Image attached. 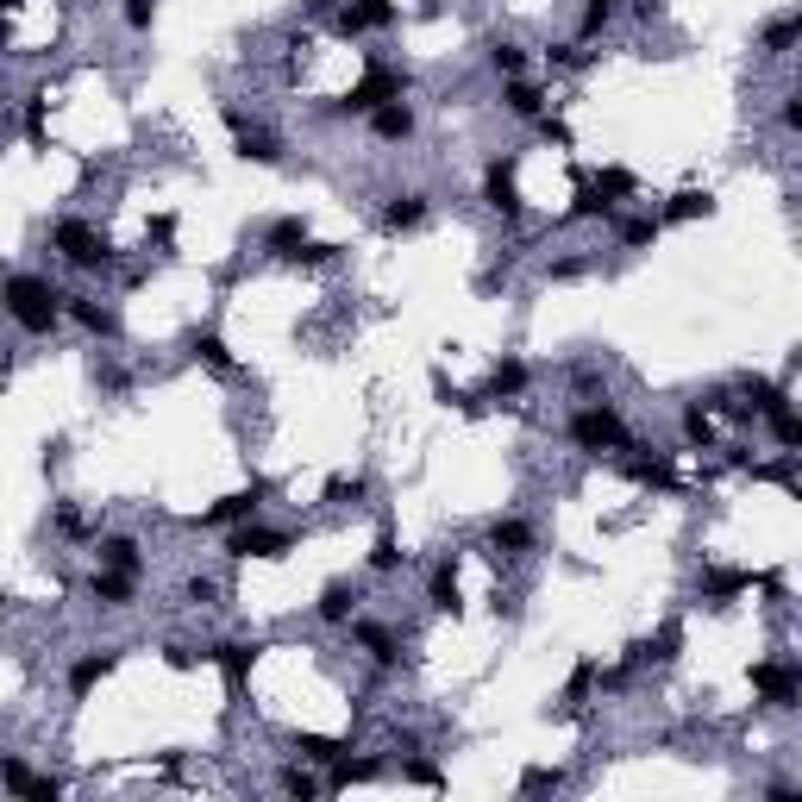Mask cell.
<instances>
[{
    "mask_svg": "<svg viewBox=\"0 0 802 802\" xmlns=\"http://www.w3.org/2000/svg\"><path fill=\"white\" fill-rule=\"evenodd\" d=\"M0 307L13 314L20 332L50 339L57 320H63V289H57L50 276H38V270H20V276H7V282H0Z\"/></svg>",
    "mask_w": 802,
    "mask_h": 802,
    "instance_id": "obj_1",
    "label": "cell"
},
{
    "mask_svg": "<svg viewBox=\"0 0 802 802\" xmlns=\"http://www.w3.org/2000/svg\"><path fill=\"white\" fill-rule=\"evenodd\" d=\"M564 433H571L576 451H621V446H633V433H627V421H621V408H615V401H583L571 421H564Z\"/></svg>",
    "mask_w": 802,
    "mask_h": 802,
    "instance_id": "obj_2",
    "label": "cell"
},
{
    "mask_svg": "<svg viewBox=\"0 0 802 802\" xmlns=\"http://www.w3.org/2000/svg\"><path fill=\"white\" fill-rule=\"evenodd\" d=\"M401 95H408V70H396V63L370 57V63H364V75L345 88V100H339L332 113H339V120H357V113H376L382 100H401Z\"/></svg>",
    "mask_w": 802,
    "mask_h": 802,
    "instance_id": "obj_3",
    "label": "cell"
},
{
    "mask_svg": "<svg viewBox=\"0 0 802 802\" xmlns=\"http://www.w3.org/2000/svg\"><path fill=\"white\" fill-rule=\"evenodd\" d=\"M50 245L63 251V264H70V270H88V276L113 264V239H107L100 226L75 220V214H63V220L50 226Z\"/></svg>",
    "mask_w": 802,
    "mask_h": 802,
    "instance_id": "obj_4",
    "label": "cell"
},
{
    "mask_svg": "<svg viewBox=\"0 0 802 802\" xmlns=\"http://www.w3.org/2000/svg\"><path fill=\"white\" fill-rule=\"evenodd\" d=\"M289 533L282 526H264L257 514L251 521H239V526H226V558H239V564H251V558H289Z\"/></svg>",
    "mask_w": 802,
    "mask_h": 802,
    "instance_id": "obj_5",
    "label": "cell"
},
{
    "mask_svg": "<svg viewBox=\"0 0 802 802\" xmlns=\"http://www.w3.org/2000/svg\"><path fill=\"white\" fill-rule=\"evenodd\" d=\"M220 120H226V132H232V145H239V157H245V163H282V145H276V132H264V125L251 120L245 107H239V100H226Z\"/></svg>",
    "mask_w": 802,
    "mask_h": 802,
    "instance_id": "obj_6",
    "label": "cell"
},
{
    "mask_svg": "<svg viewBox=\"0 0 802 802\" xmlns=\"http://www.w3.org/2000/svg\"><path fill=\"white\" fill-rule=\"evenodd\" d=\"M752 690L771 702V708H797L802 702V671L790 665V658H758V665H752Z\"/></svg>",
    "mask_w": 802,
    "mask_h": 802,
    "instance_id": "obj_7",
    "label": "cell"
},
{
    "mask_svg": "<svg viewBox=\"0 0 802 802\" xmlns=\"http://www.w3.org/2000/svg\"><path fill=\"white\" fill-rule=\"evenodd\" d=\"M483 207L501 214V220H521L526 214L521 182H514V163H508V157H489V170H483Z\"/></svg>",
    "mask_w": 802,
    "mask_h": 802,
    "instance_id": "obj_8",
    "label": "cell"
},
{
    "mask_svg": "<svg viewBox=\"0 0 802 802\" xmlns=\"http://www.w3.org/2000/svg\"><path fill=\"white\" fill-rule=\"evenodd\" d=\"M0 790L32 797V802H63V783H57V777H38L20 752H0Z\"/></svg>",
    "mask_w": 802,
    "mask_h": 802,
    "instance_id": "obj_9",
    "label": "cell"
},
{
    "mask_svg": "<svg viewBox=\"0 0 802 802\" xmlns=\"http://www.w3.org/2000/svg\"><path fill=\"white\" fill-rule=\"evenodd\" d=\"M264 496H270V483H264V476H251L245 489H232V496H220L214 508H200V526H239V521H251V514L264 508Z\"/></svg>",
    "mask_w": 802,
    "mask_h": 802,
    "instance_id": "obj_10",
    "label": "cell"
},
{
    "mask_svg": "<svg viewBox=\"0 0 802 802\" xmlns=\"http://www.w3.org/2000/svg\"><path fill=\"white\" fill-rule=\"evenodd\" d=\"M401 20L396 0H339V38H357V32H389Z\"/></svg>",
    "mask_w": 802,
    "mask_h": 802,
    "instance_id": "obj_11",
    "label": "cell"
},
{
    "mask_svg": "<svg viewBox=\"0 0 802 802\" xmlns=\"http://www.w3.org/2000/svg\"><path fill=\"white\" fill-rule=\"evenodd\" d=\"M207 658H214V665L226 671V690L239 696V690L251 683V671H257V658H264V640H220V646L207 652Z\"/></svg>",
    "mask_w": 802,
    "mask_h": 802,
    "instance_id": "obj_12",
    "label": "cell"
},
{
    "mask_svg": "<svg viewBox=\"0 0 802 802\" xmlns=\"http://www.w3.org/2000/svg\"><path fill=\"white\" fill-rule=\"evenodd\" d=\"M345 627H351V640L370 652L376 671H396V665H401V640H396V627H382V621H357V615H351Z\"/></svg>",
    "mask_w": 802,
    "mask_h": 802,
    "instance_id": "obj_13",
    "label": "cell"
},
{
    "mask_svg": "<svg viewBox=\"0 0 802 802\" xmlns=\"http://www.w3.org/2000/svg\"><path fill=\"white\" fill-rule=\"evenodd\" d=\"M63 314H70L88 339H120V314H113L100 295H63Z\"/></svg>",
    "mask_w": 802,
    "mask_h": 802,
    "instance_id": "obj_14",
    "label": "cell"
},
{
    "mask_svg": "<svg viewBox=\"0 0 802 802\" xmlns=\"http://www.w3.org/2000/svg\"><path fill=\"white\" fill-rule=\"evenodd\" d=\"M364 120H370L376 145H408V138L421 132V120H414V107H408V100H382V107L364 113Z\"/></svg>",
    "mask_w": 802,
    "mask_h": 802,
    "instance_id": "obj_15",
    "label": "cell"
},
{
    "mask_svg": "<svg viewBox=\"0 0 802 802\" xmlns=\"http://www.w3.org/2000/svg\"><path fill=\"white\" fill-rule=\"evenodd\" d=\"M501 107H508V113H514V120H539V113H551V100H546V88H539V82H526V75H508V82H501Z\"/></svg>",
    "mask_w": 802,
    "mask_h": 802,
    "instance_id": "obj_16",
    "label": "cell"
},
{
    "mask_svg": "<svg viewBox=\"0 0 802 802\" xmlns=\"http://www.w3.org/2000/svg\"><path fill=\"white\" fill-rule=\"evenodd\" d=\"M752 590V571H721V564H708V571L696 576V596L708 602V608H727L733 596H746Z\"/></svg>",
    "mask_w": 802,
    "mask_h": 802,
    "instance_id": "obj_17",
    "label": "cell"
},
{
    "mask_svg": "<svg viewBox=\"0 0 802 802\" xmlns=\"http://www.w3.org/2000/svg\"><path fill=\"white\" fill-rule=\"evenodd\" d=\"M621 471L633 476V483H646V489H677V471H671V458H658V451H633L621 446Z\"/></svg>",
    "mask_w": 802,
    "mask_h": 802,
    "instance_id": "obj_18",
    "label": "cell"
},
{
    "mask_svg": "<svg viewBox=\"0 0 802 802\" xmlns=\"http://www.w3.org/2000/svg\"><path fill=\"white\" fill-rule=\"evenodd\" d=\"M357 602H364L357 596V583H351V576H332V583L320 590V602H314V615H320L326 627H345L351 615H357Z\"/></svg>",
    "mask_w": 802,
    "mask_h": 802,
    "instance_id": "obj_19",
    "label": "cell"
},
{
    "mask_svg": "<svg viewBox=\"0 0 802 802\" xmlns=\"http://www.w3.org/2000/svg\"><path fill=\"white\" fill-rule=\"evenodd\" d=\"M483 546L496 551V558H521V551L533 546V526H526L521 514H496L489 533H483Z\"/></svg>",
    "mask_w": 802,
    "mask_h": 802,
    "instance_id": "obj_20",
    "label": "cell"
},
{
    "mask_svg": "<svg viewBox=\"0 0 802 802\" xmlns=\"http://www.w3.org/2000/svg\"><path fill=\"white\" fill-rule=\"evenodd\" d=\"M426 214H433V195H421V189L382 200V226L389 232H414V226H426Z\"/></svg>",
    "mask_w": 802,
    "mask_h": 802,
    "instance_id": "obj_21",
    "label": "cell"
},
{
    "mask_svg": "<svg viewBox=\"0 0 802 802\" xmlns=\"http://www.w3.org/2000/svg\"><path fill=\"white\" fill-rule=\"evenodd\" d=\"M88 596H95L100 608H125V602L138 596V576H132V571H113V564H100V571L88 576Z\"/></svg>",
    "mask_w": 802,
    "mask_h": 802,
    "instance_id": "obj_22",
    "label": "cell"
},
{
    "mask_svg": "<svg viewBox=\"0 0 802 802\" xmlns=\"http://www.w3.org/2000/svg\"><path fill=\"white\" fill-rule=\"evenodd\" d=\"M113 665H120V652H113V646L82 652V658L70 665V696H88V690H95L100 677H113Z\"/></svg>",
    "mask_w": 802,
    "mask_h": 802,
    "instance_id": "obj_23",
    "label": "cell"
},
{
    "mask_svg": "<svg viewBox=\"0 0 802 802\" xmlns=\"http://www.w3.org/2000/svg\"><path fill=\"white\" fill-rule=\"evenodd\" d=\"M715 214V195L708 189H677L665 207H658V226H683V220H708Z\"/></svg>",
    "mask_w": 802,
    "mask_h": 802,
    "instance_id": "obj_24",
    "label": "cell"
},
{
    "mask_svg": "<svg viewBox=\"0 0 802 802\" xmlns=\"http://www.w3.org/2000/svg\"><path fill=\"white\" fill-rule=\"evenodd\" d=\"M100 564H113V571L145 576V546H138L132 533H100Z\"/></svg>",
    "mask_w": 802,
    "mask_h": 802,
    "instance_id": "obj_25",
    "label": "cell"
},
{
    "mask_svg": "<svg viewBox=\"0 0 802 802\" xmlns=\"http://www.w3.org/2000/svg\"><path fill=\"white\" fill-rule=\"evenodd\" d=\"M301 245H307V220H301V214H282V220L264 226V251H270V257H295Z\"/></svg>",
    "mask_w": 802,
    "mask_h": 802,
    "instance_id": "obj_26",
    "label": "cell"
},
{
    "mask_svg": "<svg viewBox=\"0 0 802 802\" xmlns=\"http://www.w3.org/2000/svg\"><path fill=\"white\" fill-rule=\"evenodd\" d=\"M189 351H195V357L207 364V370H220V376H232V370H239V364H232V345H226V339L214 332V326H195V332H189Z\"/></svg>",
    "mask_w": 802,
    "mask_h": 802,
    "instance_id": "obj_27",
    "label": "cell"
},
{
    "mask_svg": "<svg viewBox=\"0 0 802 802\" xmlns=\"http://www.w3.org/2000/svg\"><path fill=\"white\" fill-rule=\"evenodd\" d=\"M677 646H683V621H665L652 640H640V646H633V665H671Z\"/></svg>",
    "mask_w": 802,
    "mask_h": 802,
    "instance_id": "obj_28",
    "label": "cell"
},
{
    "mask_svg": "<svg viewBox=\"0 0 802 802\" xmlns=\"http://www.w3.org/2000/svg\"><path fill=\"white\" fill-rule=\"evenodd\" d=\"M489 401H514L526 396V364L521 357H496V370H489V389H483Z\"/></svg>",
    "mask_w": 802,
    "mask_h": 802,
    "instance_id": "obj_29",
    "label": "cell"
},
{
    "mask_svg": "<svg viewBox=\"0 0 802 802\" xmlns=\"http://www.w3.org/2000/svg\"><path fill=\"white\" fill-rule=\"evenodd\" d=\"M426 602H433L439 615H458V608H464V602H458V564H451V558H439V564H433V583H426Z\"/></svg>",
    "mask_w": 802,
    "mask_h": 802,
    "instance_id": "obj_30",
    "label": "cell"
},
{
    "mask_svg": "<svg viewBox=\"0 0 802 802\" xmlns=\"http://www.w3.org/2000/svg\"><path fill=\"white\" fill-rule=\"evenodd\" d=\"M797 38H802V13H777V20L765 25L758 50H765V57H790V50H797Z\"/></svg>",
    "mask_w": 802,
    "mask_h": 802,
    "instance_id": "obj_31",
    "label": "cell"
},
{
    "mask_svg": "<svg viewBox=\"0 0 802 802\" xmlns=\"http://www.w3.org/2000/svg\"><path fill=\"white\" fill-rule=\"evenodd\" d=\"M376 777H382L376 758H345V752H339V758H332V777H326V790H351V783H376Z\"/></svg>",
    "mask_w": 802,
    "mask_h": 802,
    "instance_id": "obj_32",
    "label": "cell"
},
{
    "mask_svg": "<svg viewBox=\"0 0 802 802\" xmlns=\"http://www.w3.org/2000/svg\"><path fill=\"white\" fill-rule=\"evenodd\" d=\"M677 426H683V446H690V451H715V414H708L702 401H690Z\"/></svg>",
    "mask_w": 802,
    "mask_h": 802,
    "instance_id": "obj_33",
    "label": "cell"
},
{
    "mask_svg": "<svg viewBox=\"0 0 802 802\" xmlns=\"http://www.w3.org/2000/svg\"><path fill=\"white\" fill-rule=\"evenodd\" d=\"M590 189H596V195L608 200V207H621L627 195H640V175L621 170V163H608V170H596V182H590Z\"/></svg>",
    "mask_w": 802,
    "mask_h": 802,
    "instance_id": "obj_34",
    "label": "cell"
},
{
    "mask_svg": "<svg viewBox=\"0 0 802 802\" xmlns=\"http://www.w3.org/2000/svg\"><path fill=\"white\" fill-rule=\"evenodd\" d=\"M326 501H332V508H364V501H370V483H364V476H326Z\"/></svg>",
    "mask_w": 802,
    "mask_h": 802,
    "instance_id": "obj_35",
    "label": "cell"
},
{
    "mask_svg": "<svg viewBox=\"0 0 802 802\" xmlns=\"http://www.w3.org/2000/svg\"><path fill=\"white\" fill-rule=\"evenodd\" d=\"M658 214H633V220H621V251H646V245H658Z\"/></svg>",
    "mask_w": 802,
    "mask_h": 802,
    "instance_id": "obj_36",
    "label": "cell"
},
{
    "mask_svg": "<svg viewBox=\"0 0 802 802\" xmlns=\"http://www.w3.org/2000/svg\"><path fill=\"white\" fill-rule=\"evenodd\" d=\"M295 752L307 765H332V758L345 752V740H332V733H295Z\"/></svg>",
    "mask_w": 802,
    "mask_h": 802,
    "instance_id": "obj_37",
    "label": "cell"
},
{
    "mask_svg": "<svg viewBox=\"0 0 802 802\" xmlns=\"http://www.w3.org/2000/svg\"><path fill=\"white\" fill-rule=\"evenodd\" d=\"M765 426H771L777 451H797L802 446V421L790 414V401H783V408H771V414H765Z\"/></svg>",
    "mask_w": 802,
    "mask_h": 802,
    "instance_id": "obj_38",
    "label": "cell"
},
{
    "mask_svg": "<svg viewBox=\"0 0 802 802\" xmlns=\"http://www.w3.org/2000/svg\"><path fill=\"white\" fill-rule=\"evenodd\" d=\"M276 783H282V790H289V797H301V802H314L326 790L320 777L307 771V758H301V765H282V777H276Z\"/></svg>",
    "mask_w": 802,
    "mask_h": 802,
    "instance_id": "obj_39",
    "label": "cell"
},
{
    "mask_svg": "<svg viewBox=\"0 0 802 802\" xmlns=\"http://www.w3.org/2000/svg\"><path fill=\"white\" fill-rule=\"evenodd\" d=\"M401 564H408L401 539H396V533H376V546H370V571H376V576H389V571H401Z\"/></svg>",
    "mask_w": 802,
    "mask_h": 802,
    "instance_id": "obj_40",
    "label": "cell"
},
{
    "mask_svg": "<svg viewBox=\"0 0 802 802\" xmlns=\"http://www.w3.org/2000/svg\"><path fill=\"white\" fill-rule=\"evenodd\" d=\"M489 70H496L501 82H508V75H521L526 70V50L514 45V38H496V45H489Z\"/></svg>",
    "mask_w": 802,
    "mask_h": 802,
    "instance_id": "obj_41",
    "label": "cell"
},
{
    "mask_svg": "<svg viewBox=\"0 0 802 802\" xmlns=\"http://www.w3.org/2000/svg\"><path fill=\"white\" fill-rule=\"evenodd\" d=\"M25 138H32V150L50 145V132H45V88H32V95H25Z\"/></svg>",
    "mask_w": 802,
    "mask_h": 802,
    "instance_id": "obj_42",
    "label": "cell"
},
{
    "mask_svg": "<svg viewBox=\"0 0 802 802\" xmlns=\"http://www.w3.org/2000/svg\"><path fill=\"white\" fill-rule=\"evenodd\" d=\"M564 220H615V207H608V200H602L596 189H590V182H583V189H576V200H571V214H564Z\"/></svg>",
    "mask_w": 802,
    "mask_h": 802,
    "instance_id": "obj_43",
    "label": "cell"
},
{
    "mask_svg": "<svg viewBox=\"0 0 802 802\" xmlns=\"http://www.w3.org/2000/svg\"><path fill=\"white\" fill-rule=\"evenodd\" d=\"M615 7H621V0H583V20H576V32H583V38H602V32H608V20H615Z\"/></svg>",
    "mask_w": 802,
    "mask_h": 802,
    "instance_id": "obj_44",
    "label": "cell"
},
{
    "mask_svg": "<svg viewBox=\"0 0 802 802\" xmlns=\"http://www.w3.org/2000/svg\"><path fill=\"white\" fill-rule=\"evenodd\" d=\"M590 690H596V665L583 658V665L564 677V708H583V702H590Z\"/></svg>",
    "mask_w": 802,
    "mask_h": 802,
    "instance_id": "obj_45",
    "label": "cell"
},
{
    "mask_svg": "<svg viewBox=\"0 0 802 802\" xmlns=\"http://www.w3.org/2000/svg\"><path fill=\"white\" fill-rule=\"evenodd\" d=\"M220 583H214V576H189V583H182V602H189V608H220Z\"/></svg>",
    "mask_w": 802,
    "mask_h": 802,
    "instance_id": "obj_46",
    "label": "cell"
},
{
    "mask_svg": "<svg viewBox=\"0 0 802 802\" xmlns=\"http://www.w3.org/2000/svg\"><path fill=\"white\" fill-rule=\"evenodd\" d=\"M558 783H564L558 765H533V771H521V797H546V790H558Z\"/></svg>",
    "mask_w": 802,
    "mask_h": 802,
    "instance_id": "obj_47",
    "label": "cell"
},
{
    "mask_svg": "<svg viewBox=\"0 0 802 802\" xmlns=\"http://www.w3.org/2000/svg\"><path fill=\"white\" fill-rule=\"evenodd\" d=\"M408 783H426V790H439V783H446V771H439L433 758H421V752H408Z\"/></svg>",
    "mask_w": 802,
    "mask_h": 802,
    "instance_id": "obj_48",
    "label": "cell"
},
{
    "mask_svg": "<svg viewBox=\"0 0 802 802\" xmlns=\"http://www.w3.org/2000/svg\"><path fill=\"white\" fill-rule=\"evenodd\" d=\"M533 132H539V138H546V145H564V150L576 145V138H571V125L558 120V113H539V120H533Z\"/></svg>",
    "mask_w": 802,
    "mask_h": 802,
    "instance_id": "obj_49",
    "label": "cell"
},
{
    "mask_svg": "<svg viewBox=\"0 0 802 802\" xmlns=\"http://www.w3.org/2000/svg\"><path fill=\"white\" fill-rule=\"evenodd\" d=\"M200 658H207V652H200V646H182V640H170V646H163V665H170V671H195Z\"/></svg>",
    "mask_w": 802,
    "mask_h": 802,
    "instance_id": "obj_50",
    "label": "cell"
},
{
    "mask_svg": "<svg viewBox=\"0 0 802 802\" xmlns=\"http://www.w3.org/2000/svg\"><path fill=\"white\" fill-rule=\"evenodd\" d=\"M120 13H125V25H132V32H150V25H157V0H125Z\"/></svg>",
    "mask_w": 802,
    "mask_h": 802,
    "instance_id": "obj_51",
    "label": "cell"
},
{
    "mask_svg": "<svg viewBox=\"0 0 802 802\" xmlns=\"http://www.w3.org/2000/svg\"><path fill=\"white\" fill-rule=\"evenodd\" d=\"M57 533H70V539L88 533V521H82V508H75V501H57Z\"/></svg>",
    "mask_w": 802,
    "mask_h": 802,
    "instance_id": "obj_52",
    "label": "cell"
},
{
    "mask_svg": "<svg viewBox=\"0 0 802 802\" xmlns=\"http://www.w3.org/2000/svg\"><path fill=\"white\" fill-rule=\"evenodd\" d=\"M546 57H551V70H583V63H590V57H583L576 45H551Z\"/></svg>",
    "mask_w": 802,
    "mask_h": 802,
    "instance_id": "obj_53",
    "label": "cell"
},
{
    "mask_svg": "<svg viewBox=\"0 0 802 802\" xmlns=\"http://www.w3.org/2000/svg\"><path fill=\"white\" fill-rule=\"evenodd\" d=\"M332 257H339V245H314V239H307V245L289 257V264H332Z\"/></svg>",
    "mask_w": 802,
    "mask_h": 802,
    "instance_id": "obj_54",
    "label": "cell"
},
{
    "mask_svg": "<svg viewBox=\"0 0 802 802\" xmlns=\"http://www.w3.org/2000/svg\"><path fill=\"white\" fill-rule=\"evenodd\" d=\"M145 239H157V245H170V239H175V214H157V220L145 226Z\"/></svg>",
    "mask_w": 802,
    "mask_h": 802,
    "instance_id": "obj_55",
    "label": "cell"
},
{
    "mask_svg": "<svg viewBox=\"0 0 802 802\" xmlns=\"http://www.w3.org/2000/svg\"><path fill=\"white\" fill-rule=\"evenodd\" d=\"M777 120H783V132H802V95H783V113H777Z\"/></svg>",
    "mask_w": 802,
    "mask_h": 802,
    "instance_id": "obj_56",
    "label": "cell"
},
{
    "mask_svg": "<svg viewBox=\"0 0 802 802\" xmlns=\"http://www.w3.org/2000/svg\"><path fill=\"white\" fill-rule=\"evenodd\" d=\"M576 276H583V257H558L551 264V282H576Z\"/></svg>",
    "mask_w": 802,
    "mask_h": 802,
    "instance_id": "obj_57",
    "label": "cell"
},
{
    "mask_svg": "<svg viewBox=\"0 0 802 802\" xmlns=\"http://www.w3.org/2000/svg\"><path fill=\"white\" fill-rule=\"evenodd\" d=\"M765 797H771V802H802V790H797V783H771Z\"/></svg>",
    "mask_w": 802,
    "mask_h": 802,
    "instance_id": "obj_58",
    "label": "cell"
},
{
    "mask_svg": "<svg viewBox=\"0 0 802 802\" xmlns=\"http://www.w3.org/2000/svg\"><path fill=\"white\" fill-rule=\"evenodd\" d=\"M7 13H13V0H0V45H7Z\"/></svg>",
    "mask_w": 802,
    "mask_h": 802,
    "instance_id": "obj_59",
    "label": "cell"
}]
</instances>
